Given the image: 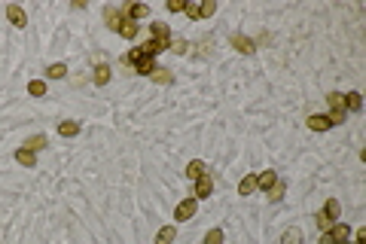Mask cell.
<instances>
[{"label": "cell", "mask_w": 366, "mask_h": 244, "mask_svg": "<svg viewBox=\"0 0 366 244\" xmlns=\"http://www.w3.org/2000/svg\"><path fill=\"white\" fill-rule=\"evenodd\" d=\"M7 19H10L16 28H25V22H28V19H25V10H22V7H16V4H13V7H7Z\"/></svg>", "instance_id": "obj_7"}, {"label": "cell", "mask_w": 366, "mask_h": 244, "mask_svg": "<svg viewBox=\"0 0 366 244\" xmlns=\"http://www.w3.org/2000/svg\"><path fill=\"white\" fill-rule=\"evenodd\" d=\"M238 192H241V195H253V192H256V174H247V177L238 183Z\"/></svg>", "instance_id": "obj_13"}, {"label": "cell", "mask_w": 366, "mask_h": 244, "mask_svg": "<svg viewBox=\"0 0 366 244\" xmlns=\"http://www.w3.org/2000/svg\"><path fill=\"white\" fill-rule=\"evenodd\" d=\"M150 31H153V40H162V43H171V28H168L165 22H153V25H150Z\"/></svg>", "instance_id": "obj_6"}, {"label": "cell", "mask_w": 366, "mask_h": 244, "mask_svg": "<svg viewBox=\"0 0 366 244\" xmlns=\"http://www.w3.org/2000/svg\"><path fill=\"white\" fill-rule=\"evenodd\" d=\"M281 244H302V229H296V226L287 229L284 238H281Z\"/></svg>", "instance_id": "obj_18"}, {"label": "cell", "mask_w": 366, "mask_h": 244, "mask_svg": "<svg viewBox=\"0 0 366 244\" xmlns=\"http://www.w3.org/2000/svg\"><path fill=\"white\" fill-rule=\"evenodd\" d=\"M168 49H171V52H177V55H180V52H187V40H180V37H171Z\"/></svg>", "instance_id": "obj_25"}, {"label": "cell", "mask_w": 366, "mask_h": 244, "mask_svg": "<svg viewBox=\"0 0 366 244\" xmlns=\"http://www.w3.org/2000/svg\"><path fill=\"white\" fill-rule=\"evenodd\" d=\"M183 7H187L183 0H168V13H183Z\"/></svg>", "instance_id": "obj_30"}, {"label": "cell", "mask_w": 366, "mask_h": 244, "mask_svg": "<svg viewBox=\"0 0 366 244\" xmlns=\"http://www.w3.org/2000/svg\"><path fill=\"white\" fill-rule=\"evenodd\" d=\"M360 107H363V95H360V92H348V95H345V110H354V113H357Z\"/></svg>", "instance_id": "obj_12"}, {"label": "cell", "mask_w": 366, "mask_h": 244, "mask_svg": "<svg viewBox=\"0 0 366 244\" xmlns=\"http://www.w3.org/2000/svg\"><path fill=\"white\" fill-rule=\"evenodd\" d=\"M174 238H177V229L174 226H162L159 235H156V244H174Z\"/></svg>", "instance_id": "obj_10"}, {"label": "cell", "mask_w": 366, "mask_h": 244, "mask_svg": "<svg viewBox=\"0 0 366 244\" xmlns=\"http://www.w3.org/2000/svg\"><path fill=\"white\" fill-rule=\"evenodd\" d=\"M196 208H199V198H187V201H180L177 211H174V220H177V223L193 220V217H196Z\"/></svg>", "instance_id": "obj_3"}, {"label": "cell", "mask_w": 366, "mask_h": 244, "mask_svg": "<svg viewBox=\"0 0 366 244\" xmlns=\"http://www.w3.org/2000/svg\"><path fill=\"white\" fill-rule=\"evenodd\" d=\"M43 147H46V135H31V138L25 141V150H31V153L43 150Z\"/></svg>", "instance_id": "obj_15"}, {"label": "cell", "mask_w": 366, "mask_h": 244, "mask_svg": "<svg viewBox=\"0 0 366 244\" xmlns=\"http://www.w3.org/2000/svg\"><path fill=\"white\" fill-rule=\"evenodd\" d=\"M125 13H128V19L137 22V19H146V16H150V7H146V4H134V7H128Z\"/></svg>", "instance_id": "obj_17"}, {"label": "cell", "mask_w": 366, "mask_h": 244, "mask_svg": "<svg viewBox=\"0 0 366 244\" xmlns=\"http://www.w3.org/2000/svg\"><path fill=\"white\" fill-rule=\"evenodd\" d=\"M28 92H31L34 98H43V95H46V83H43V79H31V83H28Z\"/></svg>", "instance_id": "obj_22"}, {"label": "cell", "mask_w": 366, "mask_h": 244, "mask_svg": "<svg viewBox=\"0 0 366 244\" xmlns=\"http://www.w3.org/2000/svg\"><path fill=\"white\" fill-rule=\"evenodd\" d=\"M95 83H98V86H107V83H110V67H107V64H98V67H95Z\"/></svg>", "instance_id": "obj_21"}, {"label": "cell", "mask_w": 366, "mask_h": 244, "mask_svg": "<svg viewBox=\"0 0 366 244\" xmlns=\"http://www.w3.org/2000/svg\"><path fill=\"white\" fill-rule=\"evenodd\" d=\"M284 189H287V183H284V180H275V183L266 189V192H269V201H281V198H284Z\"/></svg>", "instance_id": "obj_14"}, {"label": "cell", "mask_w": 366, "mask_h": 244, "mask_svg": "<svg viewBox=\"0 0 366 244\" xmlns=\"http://www.w3.org/2000/svg\"><path fill=\"white\" fill-rule=\"evenodd\" d=\"M202 174H208V171H205V162H199V159H193V162H190V165H187V177H190V180H199Z\"/></svg>", "instance_id": "obj_11"}, {"label": "cell", "mask_w": 366, "mask_h": 244, "mask_svg": "<svg viewBox=\"0 0 366 244\" xmlns=\"http://www.w3.org/2000/svg\"><path fill=\"white\" fill-rule=\"evenodd\" d=\"M183 13L196 22V19H202V4H187V7H183Z\"/></svg>", "instance_id": "obj_26"}, {"label": "cell", "mask_w": 366, "mask_h": 244, "mask_svg": "<svg viewBox=\"0 0 366 244\" xmlns=\"http://www.w3.org/2000/svg\"><path fill=\"white\" fill-rule=\"evenodd\" d=\"M232 46H235L238 52H244V55L256 52V43H253L250 37H244V34H232Z\"/></svg>", "instance_id": "obj_5"}, {"label": "cell", "mask_w": 366, "mask_h": 244, "mask_svg": "<svg viewBox=\"0 0 366 244\" xmlns=\"http://www.w3.org/2000/svg\"><path fill=\"white\" fill-rule=\"evenodd\" d=\"M16 162H19V165H25V168H34V165H37V153H31V150L22 147V150L16 153Z\"/></svg>", "instance_id": "obj_9"}, {"label": "cell", "mask_w": 366, "mask_h": 244, "mask_svg": "<svg viewBox=\"0 0 366 244\" xmlns=\"http://www.w3.org/2000/svg\"><path fill=\"white\" fill-rule=\"evenodd\" d=\"M323 211H326L329 217H333V220L339 223V214H342V208H339V201H336V198H329V201H326V205H323Z\"/></svg>", "instance_id": "obj_23"}, {"label": "cell", "mask_w": 366, "mask_h": 244, "mask_svg": "<svg viewBox=\"0 0 366 244\" xmlns=\"http://www.w3.org/2000/svg\"><path fill=\"white\" fill-rule=\"evenodd\" d=\"M326 104H329V122L333 126H339V122H345V116H348V110H345V95L342 92H329L326 95Z\"/></svg>", "instance_id": "obj_1"}, {"label": "cell", "mask_w": 366, "mask_h": 244, "mask_svg": "<svg viewBox=\"0 0 366 244\" xmlns=\"http://www.w3.org/2000/svg\"><path fill=\"white\" fill-rule=\"evenodd\" d=\"M214 13H217V4H214V0H205V4H202V19L214 16Z\"/></svg>", "instance_id": "obj_29"}, {"label": "cell", "mask_w": 366, "mask_h": 244, "mask_svg": "<svg viewBox=\"0 0 366 244\" xmlns=\"http://www.w3.org/2000/svg\"><path fill=\"white\" fill-rule=\"evenodd\" d=\"M214 192V180L208 177V174H202L199 180H196V186H193V198H208Z\"/></svg>", "instance_id": "obj_4"}, {"label": "cell", "mask_w": 366, "mask_h": 244, "mask_svg": "<svg viewBox=\"0 0 366 244\" xmlns=\"http://www.w3.org/2000/svg\"><path fill=\"white\" fill-rule=\"evenodd\" d=\"M150 79H156V83H174V76H171L168 70H162V67H156V70L150 73Z\"/></svg>", "instance_id": "obj_24"}, {"label": "cell", "mask_w": 366, "mask_h": 244, "mask_svg": "<svg viewBox=\"0 0 366 244\" xmlns=\"http://www.w3.org/2000/svg\"><path fill=\"white\" fill-rule=\"evenodd\" d=\"M314 223H317V229H323V232H329V229H333V217H329L326 211H317V217H314Z\"/></svg>", "instance_id": "obj_20"}, {"label": "cell", "mask_w": 366, "mask_h": 244, "mask_svg": "<svg viewBox=\"0 0 366 244\" xmlns=\"http://www.w3.org/2000/svg\"><path fill=\"white\" fill-rule=\"evenodd\" d=\"M308 129H314V132H326V129H333V122H329L326 116H320V113H314V116H308Z\"/></svg>", "instance_id": "obj_8"}, {"label": "cell", "mask_w": 366, "mask_h": 244, "mask_svg": "<svg viewBox=\"0 0 366 244\" xmlns=\"http://www.w3.org/2000/svg\"><path fill=\"white\" fill-rule=\"evenodd\" d=\"M348 235H351V226L339 220V223H333V229H329V232H323L320 244H348Z\"/></svg>", "instance_id": "obj_2"}, {"label": "cell", "mask_w": 366, "mask_h": 244, "mask_svg": "<svg viewBox=\"0 0 366 244\" xmlns=\"http://www.w3.org/2000/svg\"><path fill=\"white\" fill-rule=\"evenodd\" d=\"M77 132H80V122H70V119H67V122H61V126H58V135H61V138H73Z\"/></svg>", "instance_id": "obj_19"}, {"label": "cell", "mask_w": 366, "mask_h": 244, "mask_svg": "<svg viewBox=\"0 0 366 244\" xmlns=\"http://www.w3.org/2000/svg\"><path fill=\"white\" fill-rule=\"evenodd\" d=\"M205 244H223V232H220V229H211V232L205 235Z\"/></svg>", "instance_id": "obj_28"}, {"label": "cell", "mask_w": 366, "mask_h": 244, "mask_svg": "<svg viewBox=\"0 0 366 244\" xmlns=\"http://www.w3.org/2000/svg\"><path fill=\"white\" fill-rule=\"evenodd\" d=\"M46 73H49V79H61V76H67V67L64 64H52Z\"/></svg>", "instance_id": "obj_27"}, {"label": "cell", "mask_w": 366, "mask_h": 244, "mask_svg": "<svg viewBox=\"0 0 366 244\" xmlns=\"http://www.w3.org/2000/svg\"><path fill=\"white\" fill-rule=\"evenodd\" d=\"M354 244H366V232H357V241Z\"/></svg>", "instance_id": "obj_31"}, {"label": "cell", "mask_w": 366, "mask_h": 244, "mask_svg": "<svg viewBox=\"0 0 366 244\" xmlns=\"http://www.w3.org/2000/svg\"><path fill=\"white\" fill-rule=\"evenodd\" d=\"M275 180H278V174H275V171H263V174H256V189H269Z\"/></svg>", "instance_id": "obj_16"}]
</instances>
